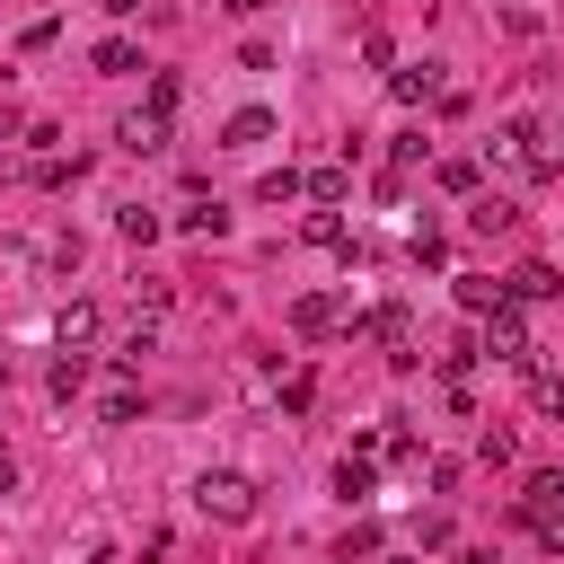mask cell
I'll use <instances>...</instances> for the list:
<instances>
[{
	"label": "cell",
	"mask_w": 564,
	"mask_h": 564,
	"mask_svg": "<svg viewBox=\"0 0 564 564\" xmlns=\"http://www.w3.org/2000/svg\"><path fill=\"white\" fill-rule=\"evenodd\" d=\"M194 511H212V520H247V511H256V485H247L238 467H203V476H194Z\"/></svg>",
	"instance_id": "cell-2"
},
{
	"label": "cell",
	"mask_w": 564,
	"mask_h": 564,
	"mask_svg": "<svg viewBox=\"0 0 564 564\" xmlns=\"http://www.w3.org/2000/svg\"><path fill=\"white\" fill-rule=\"evenodd\" d=\"M494 300H502V282H485V273H458V308H467V317H485Z\"/></svg>",
	"instance_id": "cell-10"
},
{
	"label": "cell",
	"mask_w": 564,
	"mask_h": 564,
	"mask_svg": "<svg viewBox=\"0 0 564 564\" xmlns=\"http://www.w3.org/2000/svg\"><path fill=\"white\" fill-rule=\"evenodd\" d=\"M308 397H317V379H308V370H291V379H282V414H308Z\"/></svg>",
	"instance_id": "cell-17"
},
{
	"label": "cell",
	"mask_w": 564,
	"mask_h": 564,
	"mask_svg": "<svg viewBox=\"0 0 564 564\" xmlns=\"http://www.w3.org/2000/svg\"><path fill=\"white\" fill-rule=\"evenodd\" d=\"M229 9H238V18H256V9H273V0H229Z\"/></svg>",
	"instance_id": "cell-22"
},
{
	"label": "cell",
	"mask_w": 564,
	"mask_h": 564,
	"mask_svg": "<svg viewBox=\"0 0 564 564\" xmlns=\"http://www.w3.org/2000/svg\"><path fill=\"white\" fill-rule=\"evenodd\" d=\"M53 335H62V352H70V344H88V335H97V300H70V308L53 317Z\"/></svg>",
	"instance_id": "cell-7"
},
{
	"label": "cell",
	"mask_w": 564,
	"mask_h": 564,
	"mask_svg": "<svg viewBox=\"0 0 564 564\" xmlns=\"http://www.w3.org/2000/svg\"><path fill=\"white\" fill-rule=\"evenodd\" d=\"M256 141H273V115H264V106L229 115V150H256Z\"/></svg>",
	"instance_id": "cell-9"
},
{
	"label": "cell",
	"mask_w": 564,
	"mask_h": 564,
	"mask_svg": "<svg viewBox=\"0 0 564 564\" xmlns=\"http://www.w3.org/2000/svg\"><path fill=\"white\" fill-rule=\"evenodd\" d=\"M97 414H106V423H132V414H141V388H132V379H115V388H106V405H97Z\"/></svg>",
	"instance_id": "cell-13"
},
{
	"label": "cell",
	"mask_w": 564,
	"mask_h": 564,
	"mask_svg": "<svg viewBox=\"0 0 564 564\" xmlns=\"http://www.w3.org/2000/svg\"><path fill=\"white\" fill-rule=\"evenodd\" d=\"M308 238H317V247H344V256H352V238H344V220H335V212H317V220H308Z\"/></svg>",
	"instance_id": "cell-19"
},
{
	"label": "cell",
	"mask_w": 564,
	"mask_h": 564,
	"mask_svg": "<svg viewBox=\"0 0 564 564\" xmlns=\"http://www.w3.org/2000/svg\"><path fill=\"white\" fill-rule=\"evenodd\" d=\"M185 229H194V238H229V212H220V203H212V212H185Z\"/></svg>",
	"instance_id": "cell-18"
},
{
	"label": "cell",
	"mask_w": 564,
	"mask_h": 564,
	"mask_svg": "<svg viewBox=\"0 0 564 564\" xmlns=\"http://www.w3.org/2000/svg\"><path fill=\"white\" fill-rule=\"evenodd\" d=\"M335 494H344V502H370V494H379V467H370V458L352 449V458L335 467Z\"/></svg>",
	"instance_id": "cell-6"
},
{
	"label": "cell",
	"mask_w": 564,
	"mask_h": 564,
	"mask_svg": "<svg viewBox=\"0 0 564 564\" xmlns=\"http://www.w3.org/2000/svg\"><path fill=\"white\" fill-rule=\"evenodd\" d=\"M326 326H335V300L326 291H300L291 300V335H326Z\"/></svg>",
	"instance_id": "cell-5"
},
{
	"label": "cell",
	"mask_w": 564,
	"mask_h": 564,
	"mask_svg": "<svg viewBox=\"0 0 564 564\" xmlns=\"http://www.w3.org/2000/svg\"><path fill=\"white\" fill-rule=\"evenodd\" d=\"M9 485H18V449L0 441V494H9Z\"/></svg>",
	"instance_id": "cell-21"
},
{
	"label": "cell",
	"mask_w": 564,
	"mask_h": 564,
	"mask_svg": "<svg viewBox=\"0 0 564 564\" xmlns=\"http://www.w3.org/2000/svg\"><path fill=\"white\" fill-rule=\"evenodd\" d=\"M115 229H123V238H159V212H150V203H123Z\"/></svg>",
	"instance_id": "cell-14"
},
{
	"label": "cell",
	"mask_w": 564,
	"mask_h": 564,
	"mask_svg": "<svg viewBox=\"0 0 564 564\" xmlns=\"http://www.w3.org/2000/svg\"><path fill=\"white\" fill-rule=\"evenodd\" d=\"M344 185H352V176H344V167H317V176H308V185H300V194H317V203H344Z\"/></svg>",
	"instance_id": "cell-16"
},
{
	"label": "cell",
	"mask_w": 564,
	"mask_h": 564,
	"mask_svg": "<svg viewBox=\"0 0 564 564\" xmlns=\"http://www.w3.org/2000/svg\"><path fill=\"white\" fill-rule=\"evenodd\" d=\"M18 132H26V115H18V106H0V141H18Z\"/></svg>",
	"instance_id": "cell-20"
},
{
	"label": "cell",
	"mask_w": 564,
	"mask_h": 564,
	"mask_svg": "<svg viewBox=\"0 0 564 564\" xmlns=\"http://www.w3.org/2000/svg\"><path fill=\"white\" fill-rule=\"evenodd\" d=\"M529 397H538V414L564 423V370H529Z\"/></svg>",
	"instance_id": "cell-11"
},
{
	"label": "cell",
	"mask_w": 564,
	"mask_h": 564,
	"mask_svg": "<svg viewBox=\"0 0 564 564\" xmlns=\"http://www.w3.org/2000/svg\"><path fill=\"white\" fill-rule=\"evenodd\" d=\"M388 88H397L405 106H423V97H441V70H432V62H414V70H397Z\"/></svg>",
	"instance_id": "cell-8"
},
{
	"label": "cell",
	"mask_w": 564,
	"mask_h": 564,
	"mask_svg": "<svg viewBox=\"0 0 564 564\" xmlns=\"http://www.w3.org/2000/svg\"><path fill=\"white\" fill-rule=\"evenodd\" d=\"M79 388H88V352H62L53 361V397H79Z\"/></svg>",
	"instance_id": "cell-12"
},
{
	"label": "cell",
	"mask_w": 564,
	"mask_h": 564,
	"mask_svg": "<svg viewBox=\"0 0 564 564\" xmlns=\"http://www.w3.org/2000/svg\"><path fill=\"white\" fill-rule=\"evenodd\" d=\"M476 352H494V361H520V370L538 361V352H529V317H520V300H494V308H485V335H476Z\"/></svg>",
	"instance_id": "cell-1"
},
{
	"label": "cell",
	"mask_w": 564,
	"mask_h": 564,
	"mask_svg": "<svg viewBox=\"0 0 564 564\" xmlns=\"http://www.w3.org/2000/svg\"><path fill=\"white\" fill-rule=\"evenodd\" d=\"M106 9H115V18H123V9H141V0H106Z\"/></svg>",
	"instance_id": "cell-23"
},
{
	"label": "cell",
	"mask_w": 564,
	"mask_h": 564,
	"mask_svg": "<svg viewBox=\"0 0 564 564\" xmlns=\"http://www.w3.org/2000/svg\"><path fill=\"white\" fill-rule=\"evenodd\" d=\"M97 70H141V53H132L123 35H106V44H97Z\"/></svg>",
	"instance_id": "cell-15"
},
{
	"label": "cell",
	"mask_w": 564,
	"mask_h": 564,
	"mask_svg": "<svg viewBox=\"0 0 564 564\" xmlns=\"http://www.w3.org/2000/svg\"><path fill=\"white\" fill-rule=\"evenodd\" d=\"M115 141H123V150H159V141H167V115H159V106H141V115H123V132H115Z\"/></svg>",
	"instance_id": "cell-3"
},
{
	"label": "cell",
	"mask_w": 564,
	"mask_h": 564,
	"mask_svg": "<svg viewBox=\"0 0 564 564\" xmlns=\"http://www.w3.org/2000/svg\"><path fill=\"white\" fill-rule=\"evenodd\" d=\"M564 282H555V264H520L511 282H502V300H555Z\"/></svg>",
	"instance_id": "cell-4"
}]
</instances>
